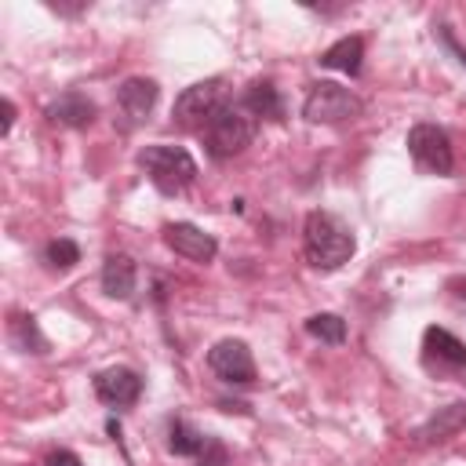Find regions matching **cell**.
Instances as JSON below:
<instances>
[{
  "label": "cell",
  "instance_id": "d6986e66",
  "mask_svg": "<svg viewBox=\"0 0 466 466\" xmlns=\"http://www.w3.org/2000/svg\"><path fill=\"white\" fill-rule=\"evenodd\" d=\"M302 328H306V335H313V339H320L328 346H342L346 342V320L339 313H313V317H306Z\"/></svg>",
  "mask_w": 466,
  "mask_h": 466
},
{
  "label": "cell",
  "instance_id": "8fae6325",
  "mask_svg": "<svg viewBox=\"0 0 466 466\" xmlns=\"http://www.w3.org/2000/svg\"><path fill=\"white\" fill-rule=\"evenodd\" d=\"M95 397L109 408H131L142 397V375L135 368H124V364L102 368L95 375Z\"/></svg>",
  "mask_w": 466,
  "mask_h": 466
},
{
  "label": "cell",
  "instance_id": "7a4b0ae2",
  "mask_svg": "<svg viewBox=\"0 0 466 466\" xmlns=\"http://www.w3.org/2000/svg\"><path fill=\"white\" fill-rule=\"evenodd\" d=\"M200 135H204L208 157L229 160V157H237V153H244V149L251 146V138H255V116H251L244 106L222 102V106L211 113V120L204 124Z\"/></svg>",
  "mask_w": 466,
  "mask_h": 466
},
{
  "label": "cell",
  "instance_id": "2e32d148",
  "mask_svg": "<svg viewBox=\"0 0 466 466\" xmlns=\"http://www.w3.org/2000/svg\"><path fill=\"white\" fill-rule=\"evenodd\" d=\"M317 62H320L324 69H339V73H346V76H357L360 66H364V40H360V36H342V40H335Z\"/></svg>",
  "mask_w": 466,
  "mask_h": 466
},
{
  "label": "cell",
  "instance_id": "30bf717a",
  "mask_svg": "<svg viewBox=\"0 0 466 466\" xmlns=\"http://www.w3.org/2000/svg\"><path fill=\"white\" fill-rule=\"evenodd\" d=\"M157 98H160L157 80H149V76H127V80H120V87H116L120 127L131 131V127L146 124L149 113H153V106H157Z\"/></svg>",
  "mask_w": 466,
  "mask_h": 466
},
{
  "label": "cell",
  "instance_id": "ffe728a7",
  "mask_svg": "<svg viewBox=\"0 0 466 466\" xmlns=\"http://www.w3.org/2000/svg\"><path fill=\"white\" fill-rule=\"evenodd\" d=\"M44 262H47L51 269H69V266L80 262V248H76L69 237H58V240H51V244L44 248Z\"/></svg>",
  "mask_w": 466,
  "mask_h": 466
},
{
  "label": "cell",
  "instance_id": "4fadbf2b",
  "mask_svg": "<svg viewBox=\"0 0 466 466\" xmlns=\"http://www.w3.org/2000/svg\"><path fill=\"white\" fill-rule=\"evenodd\" d=\"M459 430H466V400L437 408L411 437H415V444H441V441H451Z\"/></svg>",
  "mask_w": 466,
  "mask_h": 466
},
{
  "label": "cell",
  "instance_id": "603a6c76",
  "mask_svg": "<svg viewBox=\"0 0 466 466\" xmlns=\"http://www.w3.org/2000/svg\"><path fill=\"white\" fill-rule=\"evenodd\" d=\"M11 124H15V102H11V98H4V127H0V131L7 135V131H11Z\"/></svg>",
  "mask_w": 466,
  "mask_h": 466
},
{
  "label": "cell",
  "instance_id": "277c9868",
  "mask_svg": "<svg viewBox=\"0 0 466 466\" xmlns=\"http://www.w3.org/2000/svg\"><path fill=\"white\" fill-rule=\"evenodd\" d=\"M360 109H364L360 98H357L350 87L335 84V80H317V84H309L306 102H302V116H306L309 124H342V120L360 116Z\"/></svg>",
  "mask_w": 466,
  "mask_h": 466
},
{
  "label": "cell",
  "instance_id": "8992f818",
  "mask_svg": "<svg viewBox=\"0 0 466 466\" xmlns=\"http://www.w3.org/2000/svg\"><path fill=\"white\" fill-rule=\"evenodd\" d=\"M167 451L175 459H193L197 466H226V459H229V451L218 437L200 433L186 419H167Z\"/></svg>",
  "mask_w": 466,
  "mask_h": 466
},
{
  "label": "cell",
  "instance_id": "6da1fadb",
  "mask_svg": "<svg viewBox=\"0 0 466 466\" xmlns=\"http://www.w3.org/2000/svg\"><path fill=\"white\" fill-rule=\"evenodd\" d=\"M353 251H357L353 229L342 218H335L331 211H309L306 215V222H302V255L313 269L331 273V269L346 266Z\"/></svg>",
  "mask_w": 466,
  "mask_h": 466
},
{
  "label": "cell",
  "instance_id": "3957f363",
  "mask_svg": "<svg viewBox=\"0 0 466 466\" xmlns=\"http://www.w3.org/2000/svg\"><path fill=\"white\" fill-rule=\"evenodd\" d=\"M138 167L149 175V182H153L164 197L182 193V189L197 178V160L189 157V149L167 146V142H153V146L138 149Z\"/></svg>",
  "mask_w": 466,
  "mask_h": 466
},
{
  "label": "cell",
  "instance_id": "9c48e42d",
  "mask_svg": "<svg viewBox=\"0 0 466 466\" xmlns=\"http://www.w3.org/2000/svg\"><path fill=\"white\" fill-rule=\"evenodd\" d=\"M208 368L215 371V379L229 382V386H251L255 382V357L248 350L244 339H222L208 350Z\"/></svg>",
  "mask_w": 466,
  "mask_h": 466
},
{
  "label": "cell",
  "instance_id": "ac0fdd59",
  "mask_svg": "<svg viewBox=\"0 0 466 466\" xmlns=\"http://www.w3.org/2000/svg\"><path fill=\"white\" fill-rule=\"evenodd\" d=\"M7 339H11V346L22 350V353H47V339H44L36 317H29V313H15V317H11Z\"/></svg>",
  "mask_w": 466,
  "mask_h": 466
},
{
  "label": "cell",
  "instance_id": "44dd1931",
  "mask_svg": "<svg viewBox=\"0 0 466 466\" xmlns=\"http://www.w3.org/2000/svg\"><path fill=\"white\" fill-rule=\"evenodd\" d=\"M433 36H437V40H441V44H444L451 55H455V62H459V66H466V47H462V44L451 36V25H444V22H441V25H433Z\"/></svg>",
  "mask_w": 466,
  "mask_h": 466
},
{
  "label": "cell",
  "instance_id": "52a82bcc",
  "mask_svg": "<svg viewBox=\"0 0 466 466\" xmlns=\"http://www.w3.org/2000/svg\"><path fill=\"white\" fill-rule=\"evenodd\" d=\"M222 106V80L218 76H208V80H197L189 84L178 98H175V124L178 127H193V131H204V124L211 120V113Z\"/></svg>",
  "mask_w": 466,
  "mask_h": 466
},
{
  "label": "cell",
  "instance_id": "9a60e30c",
  "mask_svg": "<svg viewBox=\"0 0 466 466\" xmlns=\"http://www.w3.org/2000/svg\"><path fill=\"white\" fill-rule=\"evenodd\" d=\"M98 280H102V291L109 299H131L135 295V284H138V266H135L131 255L113 251V255H106Z\"/></svg>",
  "mask_w": 466,
  "mask_h": 466
},
{
  "label": "cell",
  "instance_id": "7402d4cb",
  "mask_svg": "<svg viewBox=\"0 0 466 466\" xmlns=\"http://www.w3.org/2000/svg\"><path fill=\"white\" fill-rule=\"evenodd\" d=\"M40 466H84V462H80V455H73L69 448H55V451L44 455Z\"/></svg>",
  "mask_w": 466,
  "mask_h": 466
},
{
  "label": "cell",
  "instance_id": "5bb4252c",
  "mask_svg": "<svg viewBox=\"0 0 466 466\" xmlns=\"http://www.w3.org/2000/svg\"><path fill=\"white\" fill-rule=\"evenodd\" d=\"M44 116H47L51 124H58V127H87V124L98 116V106H95L87 95H80V91H66V95H58V98L44 109Z\"/></svg>",
  "mask_w": 466,
  "mask_h": 466
},
{
  "label": "cell",
  "instance_id": "e0dca14e",
  "mask_svg": "<svg viewBox=\"0 0 466 466\" xmlns=\"http://www.w3.org/2000/svg\"><path fill=\"white\" fill-rule=\"evenodd\" d=\"M240 106L251 116H266V120H280L284 116V102H280V91L273 87V80H251Z\"/></svg>",
  "mask_w": 466,
  "mask_h": 466
},
{
  "label": "cell",
  "instance_id": "ba28073f",
  "mask_svg": "<svg viewBox=\"0 0 466 466\" xmlns=\"http://www.w3.org/2000/svg\"><path fill=\"white\" fill-rule=\"evenodd\" d=\"M422 364L433 375H466V342L433 324L422 331Z\"/></svg>",
  "mask_w": 466,
  "mask_h": 466
},
{
  "label": "cell",
  "instance_id": "5b68a950",
  "mask_svg": "<svg viewBox=\"0 0 466 466\" xmlns=\"http://www.w3.org/2000/svg\"><path fill=\"white\" fill-rule=\"evenodd\" d=\"M404 146H408V153H411V160H415L419 171L441 175V178L451 175L455 153H451V138H448L444 127H437V124H415V127L408 131Z\"/></svg>",
  "mask_w": 466,
  "mask_h": 466
},
{
  "label": "cell",
  "instance_id": "7c38bea8",
  "mask_svg": "<svg viewBox=\"0 0 466 466\" xmlns=\"http://www.w3.org/2000/svg\"><path fill=\"white\" fill-rule=\"evenodd\" d=\"M164 244L175 255L189 258V262H211L218 255V240L211 233H204L200 226H193V222H167L164 226Z\"/></svg>",
  "mask_w": 466,
  "mask_h": 466
}]
</instances>
